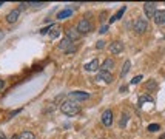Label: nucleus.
<instances>
[{"label":"nucleus","mask_w":165,"mask_h":139,"mask_svg":"<svg viewBox=\"0 0 165 139\" xmlns=\"http://www.w3.org/2000/svg\"><path fill=\"white\" fill-rule=\"evenodd\" d=\"M108 50H110V53H113V54H119V53L123 51V43L120 40H116V42H113V43L108 46Z\"/></svg>","instance_id":"obj_6"},{"label":"nucleus","mask_w":165,"mask_h":139,"mask_svg":"<svg viewBox=\"0 0 165 139\" xmlns=\"http://www.w3.org/2000/svg\"><path fill=\"white\" fill-rule=\"evenodd\" d=\"M17 139H36V136H34V133H31V131H22Z\"/></svg>","instance_id":"obj_18"},{"label":"nucleus","mask_w":165,"mask_h":139,"mask_svg":"<svg viewBox=\"0 0 165 139\" xmlns=\"http://www.w3.org/2000/svg\"><path fill=\"white\" fill-rule=\"evenodd\" d=\"M161 127H159V124H150L148 125V131H157Z\"/></svg>","instance_id":"obj_21"},{"label":"nucleus","mask_w":165,"mask_h":139,"mask_svg":"<svg viewBox=\"0 0 165 139\" xmlns=\"http://www.w3.org/2000/svg\"><path fill=\"white\" fill-rule=\"evenodd\" d=\"M107 31H108V26H102V28H100V31H99V33H102V34H105Z\"/></svg>","instance_id":"obj_28"},{"label":"nucleus","mask_w":165,"mask_h":139,"mask_svg":"<svg viewBox=\"0 0 165 139\" xmlns=\"http://www.w3.org/2000/svg\"><path fill=\"white\" fill-rule=\"evenodd\" d=\"M142 80V76L139 74V76H134V77H133V80H131V83H133V85H136V83H139Z\"/></svg>","instance_id":"obj_22"},{"label":"nucleus","mask_w":165,"mask_h":139,"mask_svg":"<svg viewBox=\"0 0 165 139\" xmlns=\"http://www.w3.org/2000/svg\"><path fill=\"white\" fill-rule=\"evenodd\" d=\"M102 122H104L105 127H110L113 124V111L111 110H105L104 114H102Z\"/></svg>","instance_id":"obj_8"},{"label":"nucleus","mask_w":165,"mask_h":139,"mask_svg":"<svg viewBox=\"0 0 165 139\" xmlns=\"http://www.w3.org/2000/svg\"><path fill=\"white\" fill-rule=\"evenodd\" d=\"M50 36H51V39L59 37V36H60V28H59V26H54V28H53V33L50 34Z\"/></svg>","instance_id":"obj_19"},{"label":"nucleus","mask_w":165,"mask_h":139,"mask_svg":"<svg viewBox=\"0 0 165 139\" xmlns=\"http://www.w3.org/2000/svg\"><path fill=\"white\" fill-rule=\"evenodd\" d=\"M90 97V93H85V91H71L70 93V99L73 102H80V101H86Z\"/></svg>","instance_id":"obj_5"},{"label":"nucleus","mask_w":165,"mask_h":139,"mask_svg":"<svg viewBox=\"0 0 165 139\" xmlns=\"http://www.w3.org/2000/svg\"><path fill=\"white\" fill-rule=\"evenodd\" d=\"M0 139H6V138H5V135H3V133H0Z\"/></svg>","instance_id":"obj_32"},{"label":"nucleus","mask_w":165,"mask_h":139,"mask_svg":"<svg viewBox=\"0 0 165 139\" xmlns=\"http://www.w3.org/2000/svg\"><path fill=\"white\" fill-rule=\"evenodd\" d=\"M26 6H28V3H20V9H25Z\"/></svg>","instance_id":"obj_29"},{"label":"nucleus","mask_w":165,"mask_h":139,"mask_svg":"<svg viewBox=\"0 0 165 139\" xmlns=\"http://www.w3.org/2000/svg\"><path fill=\"white\" fill-rule=\"evenodd\" d=\"M59 50H60V51H63V53L71 54V53L76 51V46H74V43H73L70 39H66V37H65V39L59 43Z\"/></svg>","instance_id":"obj_2"},{"label":"nucleus","mask_w":165,"mask_h":139,"mask_svg":"<svg viewBox=\"0 0 165 139\" xmlns=\"http://www.w3.org/2000/svg\"><path fill=\"white\" fill-rule=\"evenodd\" d=\"M0 6H2V3H0Z\"/></svg>","instance_id":"obj_36"},{"label":"nucleus","mask_w":165,"mask_h":139,"mask_svg":"<svg viewBox=\"0 0 165 139\" xmlns=\"http://www.w3.org/2000/svg\"><path fill=\"white\" fill-rule=\"evenodd\" d=\"M153 19H154V23L156 25H164L165 23V9L164 11H156Z\"/></svg>","instance_id":"obj_12"},{"label":"nucleus","mask_w":165,"mask_h":139,"mask_svg":"<svg viewBox=\"0 0 165 139\" xmlns=\"http://www.w3.org/2000/svg\"><path fill=\"white\" fill-rule=\"evenodd\" d=\"M128 122V116L127 114H122V121H120V127H123V125H127Z\"/></svg>","instance_id":"obj_23"},{"label":"nucleus","mask_w":165,"mask_h":139,"mask_svg":"<svg viewBox=\"0 0 165 139\" xmlns=\"http://www.w3.org/2000/svg\"><path fill=\"white\" fill-rule=\"evenodd\" d=\"M2 37H3V33H2V31H0V39H2Z\"/></svg>","instance_id":"obj_33"},{"label":"nucleus","mask_w":165,"mask_h":139,"mask_svg":"<svg viewBox=\"0 0 165 139\" xmlns=\"http://www.w3.org/2000/svg\"><path fill=\"white\" fill-rule=\"evenodd\" d=\"M147 101H148L150 104L153 102V99H151L150 96H141V99H139V105H142V104H143V102H147Z\"/></svg>","instance_id":"obj_20"},{"label":"nucleus","mask_w":165,"mask_h":139,"mask_svg":"<svg viewBox=\"0 0 165 139\" xmlns=\"http://www.w3.org/2000/svg\"><path fill=\"white\" fill-rule=\"evenodd\" d=\"M96 79H97V80H104L105 83H111L113 82V74L108 73V71H102V70H100Z\"/></svg>","instance_id":"obj_9"},{"label":"nucleus","mask_w":165,"mask_h":139,"mask_svg":"<svg viewBox=\"0 0 165 139\" xmlns=\"http://www.w3.org/2000/svg\"><path fill=\"white\" fill-rule=\"evenodd\" d=\"M60 111L66 116H76L77 113H80V105L73 101H65L60 104Z\"/></svg>","instance_id":"obj_1"},{"label":"nucleus","mask_w":165,"mask_h":139,"mask_svg":"<svg viewBox=\"0 0 165 139\" xmlns=\"http://www.w3.org/2000/svg\"><path fill=\"white\" fill-rule=\"evenodd\" d=\"M3 87H5V80H3V79H0V90H2Z\"/></svg>","instance_id":"obj_30"},{"label":"nucleus","mask_w":165,"mask_h":139,"mask_svg":"<svg viewBox=\"0 0 165 139\" xmlns=\"http://www.w3.org/2000/svg\"><path fill=\"white\" fill-rule=\"evenodd\" d=\"M73 14V9H63V11H60L59 14H57V19L59 20H63V19H66V17H70Z\"/></svg>","instance_id":"obj_17"},{"label":"nucleus","mask_w":165,"mask_h":139,"mask_svg":"<svg viewBox=\"0 0 165 139\" xmlns=\"http://www.w3.org/2000/svg\"><path fill=\"white\" fill-rule=\"evenodd\" d=\"M97 68H99V60H97V59H93L90 64L85 65V70H86V71H96Z\"/></svg>","instance_id":"obj_14"},{"label":"nucleus","mask_w":165,"mask_h":139,"mask_svg":"<svg viewBox=\"0 0 165 139\" xmlns=\"http://www.w3.org/2000/svg\"><path fill=\"white\" fill-rule=\"evenodd\" d=\"M164 37H165V36H164Z\"/></svg>","instance_id":"obj_37"},{"label":"nucleus","mask_w":165,"mask_h":139,"mask_svg":"<svg viewBox=\"0 0 165 139\" xmlns=\"http://www.w3.org/2000/svg\"><path fill=\"white\" fill-rule=\"evenodd\" d=\"M19 16H20V9H12V11L8 12V16H6V22H8V23H14V22H17Z\"/></svg>","instance_id":"obj_10"},{"label":"nucleus","mask_w":165,"mask_h":139,"mask_svg":"<svg viewBox=\"0 0 165 139\" xmlns=\"http://www.w3.org/2000/svg\"><path fill=\"white\" fill-rule=\"evenodd\" d=\"M96 48H97V50H102V48H105V42H104V40H99L97 43H96Z\"/></svg>","instance_id":"obj_24"},{"label":"nucleus","mask_w":165,"mask_h":139,"mask_svg":"<svg viewBox=\"0 0 165 139\" xmlns=\"http://www.w3.org/2000/svg\"><path fill=\"white\" fill-rule=\"evenodd\" d=\"M130 68H131V62H130V60H125V64H123V67H122V71H120V77H122V79L128 74Z\"/></svg>","instance_id":"obj_15"},{"label":"nucleus","mask_w":165,"mask_h":139,"mask_svg":"<svg viewBox=\"0 0 165 139\" xmlns=\"http://www.w3.org/2000/svg\"><path fill=\"white\" fill-rule=\"evenodd\" d=\"M17 138H19V136H16V135H14V136H12L11 139H17Z\"/></svg>","instance_id":"obj_34"},{"label":"nucleus","mask_w":165,"mask_h":139,"mask_svg":"<svg viewBox=\"0 0 165 139\" xmlns=\"http://www.w3.org/2000/svg\"><path fill=\"white\" fill-rule=\"evenodd\" d=\"M80 37V34H79V31L76 30V28H68L66 30V39H70L71 42H76Z\"/></svg>","instance_id":"obj_11"},{"label":"nucleus","mask_w":165,"mask_h":139,"mask_svg":"<svg viewBox=\"0 0 165 139\" xmlns=\"http://www.w3.org/2000/svg\"><path fill=\"white\" fill-rule=\"evenodd\" d=\"M114 68V60L113 59H107L104 64H102V71H111V70Z\"/></svg>","instance_id":"obj_13"},{"label":"nucleus","mask_w":165,"mask_h":139,"mask_svg":"<svg viewBox=\"0 0 165 139\" xmlns=\"http://www.w3.org/2000/svg\"><path fill=\"white\" fill-rule=\"evenodd\" d=\"M161 139H165V135H162V136H161Z\"/></svg>","instance_id":"obj_35"},{"label":"nucleus","mask_w":165,"mask_h":139,"mask_svg":"<svg viewBox=\"0 0 165 139\" xmlns=\"http://www.w3.org/2000/svg\"><path fill=\"white\" fill-rule=\"evenodd\" d=\"M125 9H127V6H122V8L116 12V16H113L111 19H110V23H113V22H116V20H119V19H122V16H123V12H125Z\"/></svg>","instance_id":"obj_16"},{"label":"nucleus","mask_w":165,"mask_h":139,"mask_svg":"<svg viewBox=\"0 0 165 139\" xmlns=\"http://www.w3.org/2000/svg\"><path fill=\"white\" fill-rule=\"evenodd\" d=\"M127 90H128L127 85H122V87H120V91H127Z\"/></svg>","instance_id":"obj_31"},{"label":"nucleus","mask_w":165,"mask_h":139,"mask_svg":"<svg viewBox=\"0 0 165 139\" xmlns=\"http://www.w3.org/2000/svg\"><path fill=\"white\" fill-rule=\"evenodd\" d=\"M148 30V22L145 19H137L136 20V23H134V31L137 34H143Z\"/></svg>","instance_id":"obj_4"},{"label":"nucleus","mask_w":165,"mask_h":139,"mask_svg":"<svg viewBox=\"0 0 165 139\" xmlns=\"http://www.w3.org/2000/svg\"><path fill=\"white\" fill-rule=\"evenodd\" d=\"M147 88H156V82H153V80L148 82V83H147Z\"/></svg>","instance_id":"obj_27"},{"label":"nucleus","mask_w":165,"mask_h":139,"mask_svg":"<svg viewBox=\"0 0 165 139\" xmlns=\"http://www.w3.org/2000/svg\"><path fill=\"white\" fill-rule=\"evenodd\" d=\"M42 5H43V3H37V2H30V3H28V6H34V8H40Z\"/></svg>","instance_id":"obj_26"},{"label":"nucleus","mask_w":165,"mask_h":139,"mask_svg":"<svg viewBox=\"0 0 165 139\" xmlns=\"http://www.w3.org/2000/svg\"><path fill=\"white\" fill-rule=\"evenodd\" d=\"M51 28H54V25L51 23L50 26H46V28H43V30H40V34H46L48 31H51Z\"/></svg>","instance_id":"obj_25"},{"label":"nucleus","mask_w":165,"mask_h":139,"mask_svg":"<svg viewBox=\"0 0 165 139\" xmlns=\"http://www.w3.org/2000/svg\"><path fill=\"white\" fill-rule=\"evenodd\" d=\"M143 12L148 19H153L154 12H156V3H145L143 5Z\"/></svg>","instance_id":"obj_7"},{"label":"nucleus","mask_w":165,"mask_h":139,"mask_svg":"<svg viewBox=\"0 0 165 139\" xmlns=\"http://www.w3.org/2000/svg\"><path fill=\"white\" fill-rule=\"evenodd\" d=\"M77 31H79V34L91 33L93 31V23L88 19H82L80 22H79V25H77Z\"/></svg>","instance_id":"obj_3"}]
</instances>
